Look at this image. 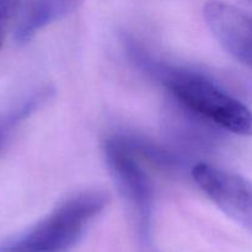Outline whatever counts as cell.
I'll list each match as a JSON object with an SVG mask.
<instances>
[{
  "label": "cell",
  "mask_w": 252,
  "mask_h": 252,
  "mask_svg": "<svg viewBox=\"0 0 252 252\" xmlns=\"http://www.w3.org/2000/svg\"><path fill=\"white\" fill-rule=\"evenodd\" d=\"M20 0H0V48Z\"/></svg>",
  "instance_id": "8"
},
{
  "label": "cell",
  "mask_w": 252,
  "mask_h": 252,
  "mask_svg": "<svg viewBox=\"0 0 252 252\" xmlns=\"http://www.w3.org/2000/svg\"><path fill=\"white\" fill-rule=\"evenodd\" d=\"M80 0H32L17 25L15 37L20 43L31 39L39 30L75 9Z\"/></svg>",
  "instance_id": "6"
},
{
  "label": "cell",
  "mask_w": 252,
  "mask_h": 252,
  "mask_svg": "<svg viewBox=\"0 0 252 252\" xmlns=\"http://www.w3.org/2000/svg\"><path fill=\"white\" fill-rule=\"evenodd\" d=\"M133 51L137 53L135 49ZM140 65L158 80L182 106L218 127L243 137H252V110L235 96L193 70L148 61L137 53Z\"/></svg>",
  "instance_id": "1"
},
{
  "label": "cell",
  "mask_w": 252,
  "mask_h": 252,
  "mask_svg": "<svg viewBox=\"0 0 252 252\" xmlns=\"http://www.w3.org/2000/svg\"><path fill=\"white\" fill-rule=\"evenodd\" d=\"M192 177L199 189L226 214L252 224V184L240 175L214 165L198 162Z\"/></svg>",
  "instance_id": "4"
},
{
  "label": "cell",
  "mask_w": 252,
  "mask_h": 252,
  "mask_svg": "<svg viewBox=\"0 0 252 252\" xmlns=\"http://www.w3.org/2000/svg\"><path fill=\"white\" fill-rule=\"evenodd\" d=\"M246 1H248L249 4H251V5H252V0H246Z\"/></svg>",
  "instance_id": "9"
},
{
  "label": "cell",
  "mask_w": 252,
  "mask_h": 252,
  "mask_svg": "<svg viewBox=\"0 0 252 252\" xmlns=\"http://www.w3.org/2000/svg\"><path fill=\"white\" fill-rule=\"evenodd\" d=\"M105 155L121 192L138 216L143 235H148L154 204V189L149 176L126 138H110L105 144Z\"/></svg>",
  "instance_id": "3"
},
{
  "label": "cell",
  "mask_w": 252,
  "mask_h": 252,
  "mask_svg": "<svg viewBox=\"0 0 252 252\" xmlns=\"http://www.w3.org/2000/svg\"><path fill=\"white\" fill-rule=\"evenodd\" d=\"M107 202V193L100 189L71 196L26 233L1 246L0 252H69Z\"/></svg>",
  "instance_id": "2"
},
{
  "label": "cell",
  "mask_w": 252,
  "mask_h": 252,
  "mask_svg": "<svg viewBox=\"0 0 252 252\" xmlns=\"http://www.w3.org/2000/svg\"><path fill=\"white\" fill-rule=\"evenodd\" d=\"M36 105L37 101H30V102H26L24 106H21L15 112L9 113V115H0V153L4 149L15 125L20 122L24 117H26L27 115H30Z\"/></svg>",
  "instance_id": "7"
},
{
  "label": "cell",
  "mask_w": 252,
  "mask_h": 252,
  "mask_svg": "<svg viewBox=\"0 0 252 252\" xmlns=\"http://www.w3.org/2000/svg\"><path fill=\"white\" fill-rule=\"evenodd\" d=\"M203 17L219 44L234 59L252 70V16L239 7L211 0L203 7Z\"/></svg>",
  "instance_id": "5"
}]
</instances>
